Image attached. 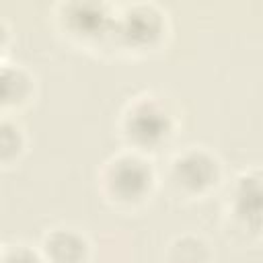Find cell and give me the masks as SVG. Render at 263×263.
<instances>
[{"label":"cell","instance_id":"1","mask_svg":"<svg viewBox=\"0 0 263 263\" xmlns=\"http://www.w3.org/2000/svg\"><path fill=\"white\" fill-rule=\"evenodd\" d=\"M103 189L115 203H140L154 187V168L140 152H119L103 168Z\"/></svg>","mask_w":263,"mask_h":263},{"label":"cell","instance_id":"2","mask_svg":"<svg viewBox=\"0 0 263 263\" xmlns=\"http://www.w3.org/2000/svg\"><path fill=\"white\" fill-rule=\"evenodd\" d=\"M121 127L125 138L136 150H152L164 144L173 134V115L166 105L152 97H136L121 119Z\"/></svg>","mask_w":263,"mask_h":263},{"label":"cell","instance_id":"3","mask_svg":"<svg viewBox=\"0 0 263 263\" xmlns=\"http://www.w3.org/2000/svg\"><path fill=\"white\" fill-rule=\"evenodd\" d=\"M166 18L162 10L154 4H129L123 6L121 12L115 14L113 23V39L132 49H148L154 47L164 33Z\"/></svg>","mask_w":263,"mask_h":263},{"label":"cell","instance_id":"4","mask_svg":"<svg viewBox=\"0 0 263 263\" xmlns=\"http://www.w3.org/2000/svg\"><path fill=\"white\" fill-rule=\"evenodd\" d=\"M222 175L220 160L203 146H189L171 160V183L189 195H201L212 189Z\"/></svg>","mask_w":263,"mask_h":263},{"label":"cell","instance_id":"5","mask_svg":"<svg viewBox=\"0 0 263 263\" xmlns=\"http://www.w3.org/2000/svg\"><path fill=\"white\" fill-rule=\"evenodd\" d=\"M232 226L242 232L263 230V171H245L234 179L228 193Z\"/></svg>","mask_w":263,"mask_h":263},{"label":"cell","instance_id":"6","mask_svg":"<svg viewBox=\"0 0 263 263\" xmlns=\"http://www.w3.org/2000/svg\"><path fill=\"white\" fill-rule=\"evenodd\" d=\"M64 25L70 35L80 39H103L113 35L115 14L107 4L99 2H70L64 4Z\"/></svg>","mask_w":263,"mask_h":263},{"label":"cell","instance_id":"7","mask_svg":"<svg viewBox=\"0 0 263 263\" xmlns=\"http://www.w3.org/2000/svg\"><path fill=\"white\" fill-rule=\"evenodd\" d=\"M88 251V238L70 226L51 228L43 236L41 245V253L47 263H86Z\"/></svg>","mask_w":263,"mask_h":263},{"label":"cell","instance_id":"8","mask_svg":"<svg viewBox=\"0 0 263 263\" xmlns=\"http://www.w3.org/2000/svg\"><path fill=\"white\" fill-rule=\"evenodd\" d=\"M168 263H212L210 245L197 234H181L168 245Z\"/></svg>","mask_w":263,"mask_h":263},{"label":"cell","instance_id":"9","mask_svg":"<svg viewBox=\"0 0 263 263\" xmlns=\"http://www.w3.org/2000/svg\"><path fill=\"white\" fill-rule=\"evenodd\" d=\"M31 92H33L31 74L21 66H14V68L4 66V70H2V101H4V105L18 107L29 101Z\"/></svg>","mask_w":263,"mask_h":263},{"label":"cell","instance_id":"10","mask_svg":"<svg viewBox=\"0 0 263 263\" xmlns=\"http://www.w3.org/2000/svg\"><path fill=\"white\" fill-rule=\"evenodd\" d=\"M0 144H2V160H10L14 154H18L25 146V136H23V129L4 119L2 121V134H0Z\"/></svg>","mask_w":263,"mask_h":263},{"label":"cell","instance_id":"11","mask_svg":"<svg viewBox=\"0 0 263 263\" xmlns=\"http://www.w3.org/2000/svg\"><path fill=\"white\" fill-rule=\"evenodd\" d=\"M4 263H47V261L43 253H37L27 245H14L4 253Z\"/></svg>","mask_w":263,"mask_h":263}]
</instances>
